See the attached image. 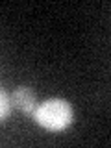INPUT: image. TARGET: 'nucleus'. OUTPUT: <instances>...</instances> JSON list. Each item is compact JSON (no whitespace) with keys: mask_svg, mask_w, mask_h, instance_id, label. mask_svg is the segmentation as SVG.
<instances>
[{"mask_svg":"<svg viewBox=\"0 0 111 148\" xmlns=\"http://www.w3.org/2000/svg\"><path fill=\"white\" fill-rule=\"evenodd\" d=\"M11 102L17 109H21L26 115H34L37 109V98H35L34 91L28 89V87H18V89L13 91Z\"/></svg>","mask_w":111,"mask_h":148,"instance_id":"nucleus-2","label":"nucleus"},{"mask_svg":"<svg viewBox=\"0 0 111 148\" xmlns=\"http://www.w3.org/2000/svg\"><path fill=\"white\" fill-rule=\"evenodd\" d=\"M0 102H2V106H0V119L2 120H6L9 117V109H11V96H8V92L6 91H0Z\"/></svg>","mask_w":111,"mask_h":148,"instance_id":"nucleus-3","label":"nucleus"},{"mask_svg":"<svg viewBox=\"0 0 111 148\" xmlns=\"http://www.w3.org/2000/svg\"><path fill=\"white\" fill-rule=\"evenodd\" d=\"M74 113L67 100L61 98H50L45 100L43 104L37 106L34 120L39 126H43L48 132H63L72 124Z\"/></svg>","mask_w":111,"mask_h":148,"instance_id":"nucleus-1","label":"nucleus"}]
</instances>
